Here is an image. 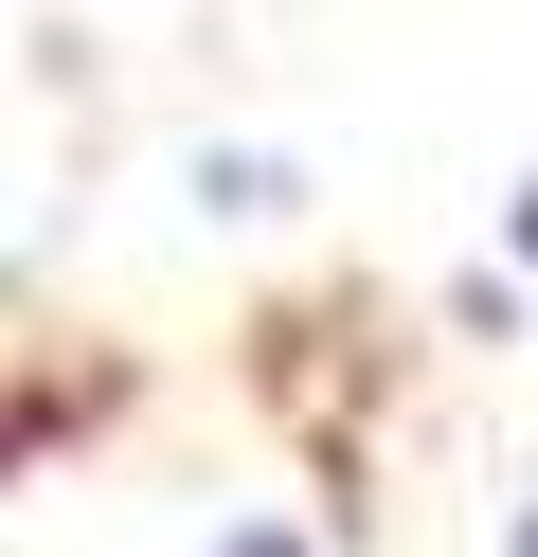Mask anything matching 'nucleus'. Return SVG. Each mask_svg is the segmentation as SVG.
I'll return each instance as SVG.
<instances>
[{"label":"nucleus","mask_w":538,"mask_h":557,"mask_svg":"<svg viewBox=\"0 0 538 557\" xmlns=\"http://www.w3.org/2000/svg\"><path fill=\"white\" fill-rule=\"evenodd\" d=\"M198 198H215V216H287V198H305V181H287L270 145H198Z\"/></svg>","instance_id":"f257e3e1"},{"label":"nucleus","mask_w":538,"mask_h":557,"mask_svg":"<svg viewBox=\"0 0 538 557\" xmlns=\"http://www.w3.org/2000/svg\"><path fill=\"white\" fill-rule=\"evenodd\" d=\"M502 270H521V288H538V181L502 198Z\"/></svg>","instance_id":"7ed1b4c3"},{"label":"nucleus","mask_w":538,"mask_h":557,"mask_svg":"<svg viewBox=\"0 0 538 557\" xmlns=\"http://www.w3.org/2000/svg\"><path fill=\"white\" fill-rule=\"evenodd\" d=\"M198 557H305V521H270V504H234V521H215Z\"/></svg>","instance_id":"f03ea898"},{"label":"nucleus","mask_w":538,"mask_h":557,"mask_svg":"<svg viewBox=\"0 0 538 557\" xmlns=\"http://www.w3.org/2000/svg\"><path fill=\"white\" fill-rule=\"evenodd\" d=\"M502 557H538V504H502Z\"/></svg>","instance_id":"20e7f679"}]
</instances>
